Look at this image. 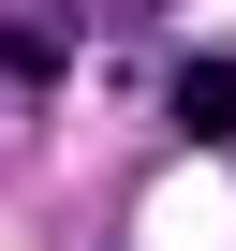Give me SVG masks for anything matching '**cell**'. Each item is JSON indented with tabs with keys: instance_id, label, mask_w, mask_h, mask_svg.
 <instances>
[{
	"instance_id": "1",
	"label": "cell",
	"mask_w": 236,
	"mask_h": 251,
	"mask_svg": "<svg viewBox=\"0 0 236 251\" xmlns=\"http://www.w3.org/2000/svg\"><path fill=\"white\" fill-rule=\"evenodd\" d=\"M177 133H207V148L236 133V59H192L177 74Z\"/></svg>"
}]
</instances>
